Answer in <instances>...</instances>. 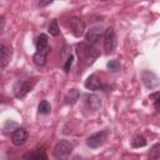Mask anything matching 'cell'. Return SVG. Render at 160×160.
Returning <instances> with one entry per match:
<instances>
[{
  "label": "cell",
  "mask_w": 160,
  "mask_h": 160,
  "mask_svg": "<svg viewBox=\"0 0 160 160\" xmlns=\"http://www.w3.org/2000/svg\"><path fill=\"white\" fill-rule=\"evenodd\" d=\"M76 52H78L80 60L81 61H85L88 64H92L94 60L99 55V52L91 46V44H88V42L79 44L78 48H76Z\"/></svg>",
  "instance_id": "obj_1"
},
{
  "label": "cell",
  "mask_w": 160,
  "mask_h": 160,
  "mask_svg": "<svg viewBox=\"0 0 160 160\" xmlns=\"http://www.w3.org/2000/svg\"><path fill=\"white\" fill-rule=\"evenodd\" d=\"M74 145L68 140H60L54 148V156L56 159H66L72 152Z\"/></svg>",
  "instance_id": "obj_2"
},
{
  "label": "cell",
  "mask_w": 160,
  "mask_h": 160,
  "mask_svg": "<svg viewBox=\"0 0 160 160\" xmlns=\"http://www.w3.org/2000/svg\"><path fill=\"white\" fill-rule=\"evenodd\" d=\"M108 135H109V131L105 129V130H101V131H98L92 135H90L88 139H86V145L91 149H96V148H100L106 140H108Z\"/></svg>",
  "instance_id": "obj_3"
},
{
  "label": "cell",
  "mask_w": 160,
  "mask_h": 160,
  "mask_svg": "<svg viewBox=\"0 0 160 160\" xmlns=\"http://www.w3.org/2000/svg\"><path fill=\"white\" fill-rule=\"evenodd\" d=\"M115 45H116V35H115V31H114V29L108 28L104 31V49H105V52L106 54L112 52V50L115 49Z\"/></svg>",
  "instance_id": "obj_4"
},
{
  "label": "cell",
  "mask_w": 160,
  "mask_h": 160,
  "mask_svg": "<svg viewBox=\"0 0 160 160\" xmlns=\"http://www.w3.org/2000/svg\"><path fill=\"white\" fill-rule=\"evenodd\" d=\"M29 90H30V84L26 80H18L12 85V92H14L15 98H18V99L24 98L29 92Z\"/></svg>",
  "instance_id": "obj_5"
},
{
  "label": "cell",
  "mask_w": 160,
  "mask_h": 160,
  "mask_svg": "<svg viewBox=\"0 0 160 160\" xmlns=\"http://www.w3.org/2000/svg\"><path fill=\"white\" fill-rule=\"evenodd\" d=\"M141 80L148 89H154L160 84L159 78L152 71H149V70H145L141 72Z\"/></svg>",
  "instance_id": "obj_6"
},
{
  "label": "cell",
  "mask_w": 160,
  "mask_h": 160,
  "mask_svg": "<svg viewBox=\"0 0 160 160\" xmlns=\"http://www.w3.org/2000/svg\"><path fill=\"white\" fill-rule=\"evenodd\" d=\"M28 136H29V134L24 128H16L11 134V141H12L14 145L21 146L26 142Z\"/></svg>",
  "instance_id": "obj_7"
},
{
  "label": "cell",
  "mask_w": 160,
  "mask_h": 160,
  "mask_svg": "<svg viewBox=\"0 0 160 160\" xmlns=\"http://www.w3.org/2000/svg\"><path fill=\"white\" fill-rule=\"evenodd\" d=\"M69 26H70L71 32H72L76 38H80V36L84 34V31H85V24H84V21H82L81 19H79V18H71V19L69 20Z\"/></svg>",
  "instance_id": "obj_8"
},
{
  "label": "cell",
  "mask_w": 160,
  "mask_h": 160,
  "mask_svg": "<svg viewBox=\"0 0 160 160\" xmlns=\"http://www.w3.org/2000/svg\"><path fill=\"white\" fill-rule=\"evenodd\" d=\"M85 88L88 90H99V89H104L106 91L108 86L106 85H102V82L100 81V79L96 76V75H90L86 80H85Z\"/></svg>",
  "instance_id": "obj_9"
},
{
  "label": "cell",
  "mask_w": 160,
  "mask_h": 160,
  "mask_svg": "<svg viewBox=\"0 0 160 160\" xmlns=\"http://www.w3.org/2000/svg\"><path fill=\"white\" fill-rule=\"evenodd\" d=\"M85 105L89 110L91 111H98L101 108V99L95 95V94H90L85 96Z\"/></svg>",
  "instance_id": "obj_10"
},
{
  "label": "cell",
  "mask_w": 160,
  "mask_h": 160,
  "mask_svg": "<svg viewBox=\"0 0 160 160\" xmlns=\"http://www.w3.org/2000/svg\"><path fill=\"white\" fill-rule=\"evenodd\" d=\"M100 35H101V31H100L98 28H92V29H90V30L86 32L85 40H86L88 44L94 45V44H96L98 40L100 39Z\"/></svg>",
  "instance_id": "obj_11"
},
{
  "label": "cell",
  "mask_w": 160,
  "mask_h": 160,
  "mask_svg": "<svg viewBox=\"0 0 160 160\" xmlns=\"http://www.w3.org/2000/svg\"><path fill=\"white\" fill-rule=\"evenodd\" d=\"M24 159H36V160H46L48 159V155L46 152L42 150V149H38V150H34L31 152H28V154H24L22 155Z\"/></svg>",
  "instance_id": "obj_12"
},
{
  "label": "cell",
  "mask_w": 160,
  "mask_h": 160,
  "mask_svg": "<svg viewBox=\"0 0 160 160\" xmlns=\"http://www.w3.org/2000/svg\"><path fill=\"white\" fill-rule=\"evenodd\" d=\"M48 50H49V49H46V50H38V51L34 54L32 60H34V62H35L38 66H44V65H45Z\"/></svg>",
  "instance_id": "obj_13"
},
{
  "label": "cell",
  "mask_w": 160,
  "mask_h": 160,
  "mask_svg": "<svg viewBox=\"0 0 160 160\" xmlns=\"http://www.w3.org/2000/svg\"><path fill=\"white\" fill-rule=\"evenodd\" d=\"M79 96H80V92L78 89H71L68 91V94L65 95V102L69 104V105H74L78 100H79Z\"/></svg>",
  "instance_id": "obj_14"
},
{
  "label": "cell",
  "mask_w": 160,
  "mask_h": 160,
  "mask_svg": "<svg viewBox=\"0 0 160 160\" xmlns=\"http://www.w3.org/2000/svg\"><path fill=\"white\" fill-rule=\"evenodd\" d=\"M0 52H1V69H5L10 61V51L4 44H1L0 45Z\"/></svg>",
  "instance_id": "obj_15"
},
{
  "label": "cell",
  "mask_w": 160,
  "mask_h": 160,
  "mask_svg": "<svg viewBox=\"0 0 160 160\" xmlns=\"http://www.w3.org/2000/svg\"><path fill=\"white\" fill-rule=\"evenodd\" d=\"M48 44H49V40H48V35L45 34H40L36 39V49L38 50H46L49 49L48 48Z\"/></svg>",
  "instance_id": "obj_16"
},
{
  "label": "cell",
  "mask_w": 160,
  "mask_h": 160,
  "mask_svg": "<svg viewBox=\"0 0 160 160\" xmlns=\"http://www.w3.org/2000/svg\"><path fill=\"white\" fill-rule=\"evenodd\" d=\"M38 111H39V114H42V115L49 114V112L51 111V105H50V102H49L48 100L40 101V104H39V106H38Z\"/></svg>",
  "instance_id": "obj_17"
},
{
  "label": "cell",
  "mask_w": 160,
  "mask_h": 160,
  "mask_svg": "<svg viewBox=\"0 0 160 160\" xmlns=\"http://www.w3.org/2000/svg\"><path fill=\"white\" fill-rule=\"evenodd\" d=\"M48 31H49V34L50 35H52V36H58L59 35V32H60V30H59V25H58V20H51L50 21V24H49V26H48Z\"/></svg>",
  "instance_id": "obj_18"
},
{
  "label": "cell",
  "mask_w": 160,
  "mask_h": 160,
  "mask_svg": "<svg viewBox=\"0 0 160 160\" xmlns=\"http://www.w3.org/2000/svg\"><path fill=\"white\" fill-rule=\"evenodd\" d=\"M131 145H132L134 148H142V146L146 145V139H145L142 135H138V136H135V138L132 139Z\"/></svg>",
  "instance_id": "obj_19"
},
{
  "label": "cell",
  "mask_w": 160,
  "mask_h": 160,
  "mask_svg": "<svg viewBox=\"0 0 160 160\" xmlns=\"http://www.w3.org/2000/svg\"><path fill=\"white\" fill-rule=\"evenodd\" d=\"M149 99L152 100L155 110H156V111H160V91H155V92L150 94V95H149Z\"/></svg>",
  "instance_id": "obj_20"
},
{
  "label": "cell",
  "mask_w": 160,
  "mask_h": 160,
  "mask_svg": "<svg viewBox=\"0 0 160 160\" xmlns=\"http://www.w3.org/2000/svg\"><path fill=\"white\" fill-rule=\"evenodd\" d=\"M106 68H108V70L111 71V72H118V71L120 70L121 65H120V62H119L118 60H110V61L106 64Z\"/></svg>",
  "instance_id": "obj_21"
},
{
  "label": "cell",
  "mask_w": 160,
  "mask_h": 160,
  "mask_svg": "<svg viewBox=\"0 0 160 160\" xmlns=\"http://www.w3.org/2000/svg\"><path fill=\"white\" fill-rule=\"evenodd\" d=\"M160 156V144H155L151 146L150 152H149V158L150 159H158Z\"/></svg>",
  "instance_id": "obj_22"
},
{
  "label": "cell",
  "mask_w": 160,
  "mask_h": 160,
  "mask_svg": "<svg viewBox=\"0 0 160 160\" xmlns=\"http://www.w3.org/2000/svg\"><path fill=\"white\" fill-rule=\"evenodd\" d=\"M16 128H18V124H16V122L8 120V121L5 122V125H4V131H5V132H9V131H14Z\"/></svg>",
  "instance_id": "obj_23"
},
{
  "label": "cell",
  "mask_w": 160,
  "mask_h": 160,
  "mask_svg": "<svg viewBox=\"0 0 160 160\" xmlns=\"http://www.w3.org/2000/svg\"><path fill=\"white\" fill-rule=\"evenodd\" d=\"M72 61H74V56L70 55V56L68 58L65 65H64V70H65V72H69V70H70V68H71V65H72Z\"/></svg>",
  "instance_id": "obj_24"
},
{
  "label": "cell",
  "mask_w": 160,
  "mask_h": 160,
  "mask_svg": "<svg viewBox=\"0 0 160 160\" xmlns=\"http://www.w3.org/2000/svg\"><path fill=\"white\" fill-rule=\"evenodd\" d=\"M52 0H40V2H39V5L42 8V6H46V5H49L50 2H51Z\"/></svg>",
  "instance_id": "obj_25"
},
{
  "label": "cell",
  "mask_w": 160,
  "mask_h": 160,
  "mask_svg": "<svg viewBox=\"0 0 160 160\" xmlns=\"http://www.w3.org/2000/svg\"><path fill=\"white\" fill-rule=\"evenodd\" d=\"M4 26H5V19H4V16H1V28H0V31L1 32L4 31Z\"/></svg>",
  "instance_id": "obj_26"
}]
</instances>
